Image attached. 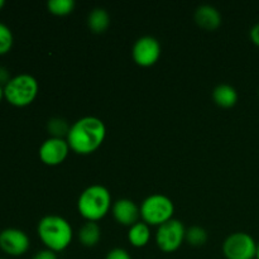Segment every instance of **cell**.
<instances>
[{
  "mask_svg": "<svg viewBox=\"0 0 259 259\" xmlns=\"http://www.w3.org/2000/svg\"><path fill=\"white\" fill-rule=\"evenodd\" d=\"M111 212L116 223L124 227H133L139 222L141 207L131 199H119L111 206Z\"/></svg>",
  "mask_w": 259,
  "mask_h": 259,
  "instance_id": "obj_11",
  "label": "cell"
},
{
  "mask_svg": "<svg viewBox=\"0 0 259 259\" xmlns=\"http://www.w3.org/2000/svg\"><path fill=\"white\" fill-rule=\"evenodd\" d=\"M175 205L166 195L153 194L146 197L141 205V218L149 227H161L174 219Z\"/></svg>",
  "mask_w": 259,
  "mask_h": 259,
  "instance_id": "obj_5",
  "label": "cell"
},
{
  "mask_svg": "<svg viewBox=\"0 0 259 259\" xmlns=\"http://www.w3.org/2000/svg\"><path fill=\"white\" fill-rule=\"evenodd\" d=\"M38 238L47 249L62 252L71 244L73 230L70 223L58 215H47L42 218L37 227Z\"/></svg>",
  "mask_w": 259,
  "mask_h": 259,
  "instance_id": "obj_2",
  "label": "cell"
},
{
  "mask_svg": "<svg viewBox=\"0 0 259 259\" xmlns=\"http://www.w3.org/2000/svg\"><path fill=\"white\" fill-rule=\"evenodd\" d=\"M258 244L252 235L244 232L230 234L223 243V253L227 259H255Z\"/></svg>",
  "mask_w": 259,
  "mask_h": 259,
  "instance_id": "obj_6",
  "label": "cell"
},
{
  "mask_svg": "<svg viewBox=\"0 0 259 259\" xmlns=\"http://www.w3.org/2000/svg\"><path fill=\"white\" fill-rule=\"evenodd\" d=\"M71 125L67 123V120L63 118H51L47 123V131L51 134L52 138H67V134L70 132Z\"/></svg>",
  "mask_w": 259,
  "mask_h": 259,
  "instance_id": "obj_17",
  "label": "cell"
},
{
  "mask_svg": "<svg viewBox=\"0 0 259 259\" xmlns=\"http://www.w3.org/2000/svg\"><path fill=\"white\" fill-rule=\"evenodd\" d=\"M106 137V126L96 116H83L71 125L67 134L70 149L81 156H88L98 151Z\"/></svg>",
  "mask_w": 259,
  "mask_h": 259,
  "instance_id": "obj_1",
  "label": "cell"
},
{
  "mask_svg": "<svg viewBox=\"0 0 259 259\" xmlns=\"http://www.w3.org/2000/svg\"><path fill=\"white\" fill-rule=\"evenodd\" d=\"M14 45V35L10 28L4 23H0V56L10 52Z\"/></svg>",
  "mask_w": 259,
  "mask_h": 259,
  "instance_id": "obj_20",
  "label": "cell"
},
{
  "mask_svg": "<svg viewBox=\"0 0 259 259\" xmlns=\"http://www.w3.org/2000/svg\"><path fill=\"white\" fill-rule=\"evenodd\" d=\"M75 2L73 0H50L47 3V8L50 13L57 17H65L71 14L75 9Z\"/></svg>",
  "mask_w": 259,
  "mask_h": 259,
  "instance_id": "obj_19",
  "label": "cell"
},
{
  "mask_svg": "<svg viewBox=\"0 0 259 259\" xmlns=\"http://www.w3.org/2000/svg\"><path fill=\"white\" fill-rule=\"evenodd\" d=\"M105 259H132V257L128 250L123 249V248H114V249L109 250Z\"/></svg>",
  "mask_w": 259,
  "mask_h": 259,
  "instance_id": "obj_21",
  "label": "cell"
},
{
  "mask_svg": "<svg viewBox=\"0 0 259 259\" xmlns=\"http://www.w3.org/2000/svg\"><path fill=\"white\" fill-rule=\"evenodd\" d=\"M249 37L250 40H252L257 47H259V22L252 27V29H250L249 32Z\"/></svg>",
  "mask_w": 259,
  "mask_h": 259,
  "instance_id": "obj_24",
  "label": "cell"
},
{
  "mask_svg": "<svg viewBox=\"0 0 259 259\" xmlns=\"http://www.w3.org/2000/svg\"><path fill=\"white\" fill-rule=\"evenodd\" d=\"M255 259H259V244L257 247V255H255Z\"/></svg>",
  "mask_w": 259,
  "mask_h": 259,
  "instance_id": "obj_27",
  "label": "cell"
},
{
  "mask_svg": "<svg viewBox=\"0 0 259 259\" xmlns=\"http://www.w3.org/2000/svg\"><path fill=\"white\" fill-rule=\"evenodd\" d=\"M101 239V228L95 222H86L78 230V240L83 247L93 248Z\"/></svg>",
  "mask_w": 259,
  "mask_h": 259,
  "instance_id": "obj_14",
  "label": "cell"
},
{
  "mask_svg": "<svg viewBox=\"0 0 259 259\" xmlns=\"http://www.w3.org/2000/svg\"><path fill=\"white\" fill-rule=\"evenodd\" d=\"M88 25L90 30L96 34L105 32L110 25V15L104 8H95L90 12L88 17Z\"/></svg>",
  "mask_w": 259,
  "mask_h": 259,
  "instance_id": "obj_15",
  "label": "cell"
},
{
  "mask_svg": "<svg viewBox=\"0 0 259 259\" xmlns=\"http://www.w3.org/2000/svg\"><path fill=\"white\" fill-rule=\"evenodd\" d=\"M12 76H10L9 71L4 66H0V85L5 86L10 81Z\"/></svg>",
  "mask_w": 259,
  "mask_h": 259,
  "instance_id": "obj_23",
  "label": "cell"
},
{
  "mask_svg": "<svg viewBox=\"0 0 259 259\" xmlns=\"http://www.w3.org/2000/svg\"><path fill=\"white\" fill-rule=\"evenodd\" d=\"M0 259H4V258H0Z\"/></svg>",
  "mask_w": 259,
  "mask_h": 259,
  "instance_id": "obj_28",
  "label": "cell"
},
{
  "mask_svg": "<svg viewBox=\"0 0 259 259\" xmlns=\"http://www.w3.org/2000/svg\"><path fill=\"white\" fill-rule=\"evenodd\" d=\"M186 228L180 220L171 219L158 227L156 232V244L163 253H174L185 242Z\"/></svg>",
  "mask_w": 259,
  "mask_h": 259,
  "instance_id": "obj_7",
  "label": "cell"
},
{
  "mask_svg": "<svg viewBox=\"0 0 259 259\" xmlns=\"http://www.w3.org/2000/svg\"><path fill=\"white\" fill-rule=\"evenodd\" d=\"M32 259H58V257H57V253L52 252V250L46 248V249H42L39 250V252L35 253Z\"/></svg>",
  "mask_w": 259,
  "mask_h": 259,
  "instance_id": "obj_22",
  "label": "cell"
},
{
  "mask_svg": "<svg viewBox=\"0 0 259 259\" xmlns=\"http://www.w3.org/2000/svg\"><path fill=\"white\" fill-rule=\"evenodd\" d=\"M111 206L110 191L101 185H91L86 187L77 200L78 214L86 222L98 223L108 215Z\"/></svg>",
  "mask_w": 259,
  "mask_h": 259,
  "instance_id": "obj_3",
  "label": "cell"
},
{
  "mask_svg": "<svg viewBox=\"0 0 259 259\" xmlns=\"http://www.w3.org/2000/svg\"><path fill=\"white\" fill-rule=\"evenodd\" d=\"M30 247V239L23 230L8 228L0 232V249L10 257L25 254Z\"/></svg>",
  "mask_w": 259,
  "mask_h": 259,
  "instance_id": "obj_9",
  "label": "cell"
},
{
  "mask_svg": "<svg viewBox=\"0 0 259 259\" xmlns=\"http://www.w3.org/2000/svg\"><path fill=\"white\" fill-rule=\"evenodd\" d=\"M185 240L192 247H202L207 242V232L204 228L195 225V227L186 229Z\"/></svg>",
  "mask_w": 259,
  "mask_h": 259,
  "instance_id": "obj_18",
  "label": "cell"
},
{
  "mask_svg": "<svg viewBox=\"0 0 259 259\" xmlns=\"http://www.w3.org/2000/svg\"><path fill=\"white\" fill-rule=\"evenodd\" d=\"M128 240L136 248L146 247L149 243V240H151V229H149V225H147L144 222H138L133 227L129 228Z\"/></svg>",
  "mask_w": 259,
  "mask_h": 259,
  "instance_id": "obj_16",
  "label": "cell"
},
{
  "mask_svg": "<svg viewBox=\"0 0 259 259\" xmlns=\"http://www.w3.org/2000/svg\"><path fill=\"white\" fill-rule=\"evenodd\" d=\"M195 22L205 30H217L222 25V14L212 5H200L195 12Z\"/></svg>",
  "mask_w": 259,
  "mask_h": 259,
  "instance_id": "obj_12",
  "label": "cell"
},
{
  "mask_svg": "<svg viewBox=\"0 0 259 259\" xmlns=\"http://www.w3.org/2000/svg\"><path fill=\"white\" fill-rule=\"evenodd\" d=\"M39 93V85L34 76L20 73L10 78L4 86V98L15 108H25L30 105Z\"/></svg>",
  "mask_w": 259,
  "mask_h": 259,
  "instance_id": "obj_4",
  "label": "cell"
},
{
  "mask_svg": "<svg viewBox=\"0 0 259 259\" xmlns=\"http://www.w3.org/2000/svg\"><path fill=\"white\" fill-rule=\"evenodd\" d=\"M70 152V146L67 141L62 138H48L40 144L39 151V159L47 166H58L62 163L68 156Z\"/></svg>",
  "mask_w": 259,
  "mask_h": 259,
  "instance_id": "obj_10",
  "label": "cell"
},
{
  "mask_svg": "<svg viewBox=\"0 0 259 259\" xmlns=\"http://www.w3.org/2000/svg\"><path fill=\"white\" fill-rule=\"evenodd\" d=\"M3 99H5L4 98V86L0 85V103L3 101Z\"/></svg>",
  "mask_w": 259,
  "mask_h": 259,
  "instance_id": "obj_25",
  "label": "cell"
},
{
  "mask_svg": "<svg viewBox=\"0 0 259 259\" xmlns=\"http://www.w3.org/2000/svg\"><path fill=\"white\" fill-rule=\"evenodd\" d=\"M212 100L220 108H233L238 101V93L232 85L220 83L212 91Z\"/></svg>",
  "mask_w": 259,
  "mask_h": 259,
  "instance_id": "obj_13",
  "label": "cell"
},
{
  "mask_svg": "<svg viewBox=\"0 0 259 259\" xmlns=\"http://www.w3.org/2000/svg\"><path fill=\"white\" fill-rule=\"evenodd\" d=\"M4 7H5V2L4 0H0V10H2Z\"/></svg>",
  "mask_w": 259,
  "mask_h": 259,
  "instance_id": "obj_26",
  "label": "cell"
},
{
  "mask_svg": "<svg viewBox=\"0 0 259 259\" xmlns=\"http://www.w3.org/2000/svg\"><path fill=\"white\" fill-rule=\"evenodd\" d=\"M161 43L151 35L138 38L132 48V57L141 67H151L158 62L161 57Z\"/></svg>",
  "mask_w": 259,
  "mask_h": 259,
  "instance_id": "obj_8",
  "label": "cell"
}]
</instances>
